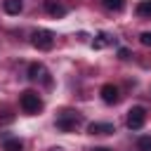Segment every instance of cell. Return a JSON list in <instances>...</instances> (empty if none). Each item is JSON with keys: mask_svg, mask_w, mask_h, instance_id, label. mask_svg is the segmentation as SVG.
<instances>
[{"mask_svg": "<svg viewBox=\"0 0 151 151\" xmlns=\"http://www.w3.org/2000/svg\"><path fill=\"white\" fill-rule=\"evenodd\" d=\"M83 125V116L78 111H61L59 118H57V127L61 132H73Z\"/></svg>", "mask_w": 151, "mask_h": 151, "instance_id": "1", "label": "cell"}, {"mask_svg": "<svg viewBox=\"0 0 151 151\" xmlns=\"http://www.w3.org/2000/svg\"><path fill=\"white\" fill-rule=\"evenodd\" d=\"M19 104H21V109L26 111V113H38L40 109H42V99L33 92V90H26V92H21V97H19Z\"/></svg>", "mask_w": 151, "mask_h": 151, "instance_id": "2", "label": "cell"}, {"mask_svg": "<svg viewBox=\"0 0 151 151\" xmlns=\"http://www.w3.org/2000/svg\"><path fill=\"white\" fill-rule=\"evenodd\" d=\"M31 42H33V47H38V50H52V47H54V33L47 31V28H38V31L31 35Z\"/></svg>", "mask_w": 151, "mask_h": 151, "instance_id": "3", "label": "cell"}, {"mask_svg": "<svg viewBox=\"0 0 151 151\" xmlns=\"http://www.w3.org/2000/svg\"><path fill=\"white\" fill-rule=\"evenodd\" d=\"M144 120H146V109H144V106H132V109L127 111V127H130V130L144 127Z\"/></svg>", "mask_w": 151, "mask_h": 151, "instance_id": "4", "label": "cell"}, {"mask_svg": "<svg viewBox=\"0 0 151 151\" xmlns=\"http://www.w3.org/2000/svg\"><path fill=\"white\" fill-rule=\"evenodd\" d=\"M28 78L31 80H35V83H50V73H47V68L42 66V64H31L28 66Z\"/></svg>", "mask_w": 151, "mask_h": 151, "instance_id": "5", "label": "cell"}, {"mask_svg": "<svg viewBox=\"0 0 151 151\" xmlns=\"http://www.w3.org/2000/svg\"><path fill=\"white\" fill-rule=\"evenodd\" d=\"M45 9H47V14H52L54 19H59V17H64V14L68 12L61 0H45Z\"/></svg>", "mask_w": 151, "mask_h": 151, "instance_id": "6", "label": "cell"}, {"mask_svg": "<svg viewBox=\"0 0 151 151\" xmlns=\"http://www.w3.org/2000/svg\"><path fill=\"white\" fill-rule=\"evenodd\" d=\"M101 99H104L106 104H116V101L120 99V92H118V87H116L113 83H106V85L101 87Z\"/></svg>", "mask_w": 151, "mask_h": 151, "instance_id": "7", "label": "cell"}, {"mask_svg": "<svg viewBox=\"0 0 151 151\" xmlns=\"http://www.w3.org/2000/svg\"><path fill=\"white\" fill-rule=\"evenodd\" d=\"M87 132H90V134H113L116 127H113L111 123H90V125H87Z\"/></svg>", "mask_w": 151, "mask_h": 151, "instance_id": "8", "label": "cell"}, {"mask_svg": "<svg viewBox=\"0 0 151 151\" xmlns=\"http://www.w3.org/2000/svg\"><path fill=\"white\" fill-rule=\"evenodd\" d=\"M2 9L7 14H19L24 9V0H2Z\"/></svg>", "mask_w": 151, "mask_h": 151, "instance_id": "9", "label": "cell"}, {"mask_svg": "<svg viewBox=\"0 0 151 151\" xmlns=\"http://www.w3.org/2000/svg\"><path fill=\"white\" fill-rule=\"evenodd\" d=\"M137 14L144 17V19H151V0H142L137 5Z\"/></svg>", "mask_w": 151, "mask_h": 151, "instance_id": "10", "label": "cell"}, {"mask_svg": "<svg viewBox=\"0 0 151 151\" xmlns=\"http://www.w3.org/2000/svg\"><path fill=\"white\" fill-rule=\"evenodd\" d=\"M2 149H5V151H21L24 144H21L19 139H7V142L2 144Z\"/></svg>", "mask_w": 151, "mask_h": 151, "instance_id": "11", "label": "cell"}, {"mask_svg": "<svg viewBox=\"0 0 151 151\" xmlns=\"http://www.w3.org/2000/svg\"><path fill=\"white\" fill-rule=\"evenodd\" d=\"M101 2H104V7H109V9H113V12L123 9V5H125V0H101Z\"/></svg>", "mask_w": 151, "mask_h": 151, "instance_id": "12", "label": "cell"}, {"mask_svg": "<svg viewBox=\"0 0 151 151\" xmlns=\"http://www.w3.org/2000/svg\"><path fill=\"white\" fill-rule=\"evenodd\" d=\"M137 149L139 151H151V137H139L137 139Z\"/></svg>", "mask_w": 151, "mask_h": 151, "instance_id": "13", "label": "cell"}, {"mask_svg": "<svg viewBox=\"0 0 151 151\" xmlns=\"http://www.w3.org/2000/svg\"><path fill=\"white\" fill-rule=\"evenodd\" d=\"M139 40H142V45H146V47H151V31H144V33L139 35Z\"/></svg>", "mask_w": 151, "mask_h": 151, "instance_id": "14", "label": "cell"}, {"mask_svg": "<svg viewBox=\"0 0 151 151\" xmlns=\"http://www.w3.org/2000/svg\"><path fill=\"white\" fill-rule=\"evenodd\" d=\"M97 38H99V40H94V47H104V45L109 42V35H104V33H101V35H97Z\"/></svg>", "mask_w": 151, "mask_h": 151, "instance_id": "15", "label": "cell"}, {"mask_svg": "<svg viewBox=\"0 0 151 151\" xmlns=\"http://www.w3.org/2000/svg\"><path fill=\"white\" fill-rule=\"evenodd\" d=\"M92 151H111V149H106V146H97V149H92Z\"/></svg>", "mask_w": 151, "mask_h": 151, "instance_id": "16", "label": "cell"}, {"mask_svg": "<svg viewBox=\"0 0 151 151\" xmlns=\"http://www.w3.org/2000/svg\"><path fill=\"white\" fill-rule=\"evenodd\" d=\"M50 151H64V149H59V146H52V149H50Z\"/></svg>", "mask_w": 151, "mask_h": 151, "instance_id": "17", "label": "cell"}]
</instances>
